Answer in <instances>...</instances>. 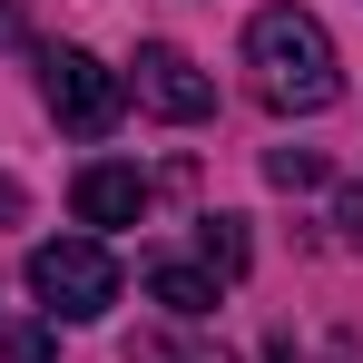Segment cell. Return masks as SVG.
<instances>
[{"instance_id":"obj_4","label":"cell","mask_w":363,"mask_h":363,"mask_svg":"<svg viewBox=\"0 0 363 363\" xmlns=\"http://www.w3.org/2000/svg\"><path fill=\"white\" fill-rule=\"evenodd\" d=\"M128 99H138L147 118H177V128L216 118V79L186 60L177 40H147V50H138V69H128Z\"/></svg>"},{"instance_id":"obj_9","label":"cell","mask_w":363,"mask_h":363,"mask_svg":"<svg viewBox=\"0 0 363 363\" xmlns=\"http://www.w3.org/2000/svg\"><path fill=\"white\" fill-rule=\"evenodd\" d=\"M265 177H275V186H314V177H324V167H314L304 147H275V157H265Z\"/></svg>"},{"instance_id":"obj_2","label":"cell","mask_w":363,"mask_h":363,"mask_svg":"<svg viewBox=\"0 0 363 363\" xmlns=\"http://www.w3.org/2000/svg\"><path fill=\"white\" fill-rule=\"evenodd\" d=\"M30 295L50 304V324H99L118 304V255L99 236H50L30 255Z\"/></svg>"},{"instance_id":"obj_7","label":"cell","mask_w":363,"mask_h":363,"mask_svg":"<svg viewBox=\"0 0 363 363\" xmlns=\"http://www.w3.org/2000/svg\"><path fill=\"white\" fill-rule=\"evenodd\" d=\"M206 265L216 275H245V216H206Z\"/></svg>"},{"instance_id":"obj_6","label":"cell","mask_w":363,"mask_h":363,"mask_svg":"<svg viewBox=\"0 0 363 363\" xmlns=\"http://www.w3.org/2000/svg\"><path fill=\"white\" fill-rule=\"evenodd\" d=\"M147 295L196 324V314H216V275H206V265H147Z\"/></svg>"},{"instance_id":"obj_5","label":"cell","mask_w":363,"mask_h":363,"mask_svg":"<svg viewBox=\"0 0 363 363\" xmlns=\"http://www.w3.org/2000/svg\"><path fill=\"white\" fill-rule=\"evenodd\" d=\"M69 206H79V226H138L147 216V177L138 167H79Z\"/></svg>"},{"instance_id":"obj_10","label":"cell","mask_w":363,"mask_h":363,"mask_svg":"<svg viewBox=\"0 0 363 363\" xmlns=\"http://www.w3.org/2000/svg\"><path fill=\"white\" fill-rule=\"evenodd\" d=\"M0 216H20V177H0Z\"/></svg>"},{"instance_id":"obj_3","label":"cell","mask_w":363,"mask_h":363,"mask_svg":"<svg viewBox=\"0 0 363 363\" xmlns=\"http://www.w3.org/2000/svg\"><path fill=\"white\" fill-rule=\"evenodd\" d=\"M40 89H50V118H60L69 138H108V128L128 118V79L108 60H89V50H50V60H40Z\"/></svg>"},{"instance_id":"obj_1","label":"cell","mask_w":363,"mask_h":363,"mask_svg":"<svg viewBox=\"0 0 363 363\" xmlns=\"http://www.w3.org/2000/svg\"><path fill=\"white\" fill-rule=\"evenodd\" d=\"M245 69H255L265 108H285V118H314V108L344 99V60H334L314 10H255L245 20Z\"/></svg>"},{"instance_id":"obj_8","label":"cell","mask_w":363,"mask_h":363,"mask_svg":"<svg viewBox=\"0 0 363 363\" xmlns=\"http://www.w3.org/2000/svg\"><path fill=\"white\" fill-rule=\"evenodd\" d=\"M0 363H50V324H10L0 334Z\"/></svg>"},{"instance_id":"obj_11","label":"cell","mask_w":363,"mask_h":363,"mask_svg":"<svg viewBox=\"0 0 363 363\" xmlns=\"http://www.w3.org/2000/svg\"><path fill=\"white\" fill-rule=\"evenodd\" d=\"M275 363H285V354H275Z\"/></svg>"}]
</instances>
